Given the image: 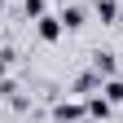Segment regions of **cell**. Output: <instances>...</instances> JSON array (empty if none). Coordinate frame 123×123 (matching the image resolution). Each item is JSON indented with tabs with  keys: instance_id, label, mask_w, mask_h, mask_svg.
Instances as JSON below:
<instances>
[{
	"instance_id": "obj_1",
	"label": "cell",
	"mask_w": 123,
	"mask_h": 123,
	"mask_svg": "<svg viewBox=\"0 0 123 123\" xmlns=\"http://www.w3.org/2000/svg\"><path fill=\"white\" fill-rule=\"evenodd\" d=\"M62 31H66V26H62V18H53V13H40V18H35V35L44 44H57Z\"/></svg>"
},
{
	"instance_id": "obj_2",
	"label": "cell",
	"mask_w": 123,
	"mask_h": 123,
	"mask_svg": "<svg viewBox=\"0 0 123 123\" xmlns=\"http://www.w3.org/2000/svg\"><path fill=\"white\" fill-rule=\"evenodd\" d=\"M53 119L57 123H84L88 119V105H79V101H57L53 105Z\"/></svg>"
},
{
	"instance_id": "obj_3",
	"label": "cell",
	"mask_w": 123,
	"mask_h": 123,
	"mask_svg": "<svg viewBox=\"0 0 123 123\" xmlns=\"http://www.w3.org/2000/svg\"><path fill=\"white\" fill-rule=\"evenodd\" d=\"M92 70H97L101 79H110V75L119 70V62H114V53H101V49H97V53H92Z\"/></svg>"
},
{
	"instance_id": "obj_4",
	"label": "cell",
	"mask_w": 123,
	"mask_h": 123,
	"mask_svg": "<svg viewBox=\"0 0 123 123\" xmlns=\"http://www.w3.org/2000/svg\"><path fill=\"white\" fill-rule=\"evenodd\" d=\"M101 92H105V101H110V105H123V79H119V75L101 79Z\"/></svg>"
},
{
	"instance_id": "obj_5",
	"label": "cell",
	"mask_w": 123,
	"mask_h": 123,
	"mask_svg": "<svg viewBox=\"0 0 123 123\" xmlns=\"http://www.w3.org/2000/svg\"><path fill=\"white\" fill-rule=\"evenodd\" d=\"M110 110H114V105L105 101V92H101V97H97V92L88 97V114H92V119H110Z\"/></svg>"
},
{
	"instance_id": "obj_6",
	"label": "cell",
	"mask_w": 123,
	"mask_h": 123,
	"mask_svg": "<svg viewBox=\"0 0 123 123\" xmlns=\"http://www.w3.org/2000/svg\"><path fill=\"white\" fill-rule=\"evenodd\" d=\"M57 18H62V26H66V31H79V26H84V9H79V5H70V9H62Z\"/></svg>"
},
{
	"instance_id": "obj_7",
	"label": "cell",
	"mask_w": 123,
	"mask_h": 123,
	"mask_svg": "<svg viewBox=\"0 0 123 123\" xmlns=\"http://www.w3.org/2000/svg\"><path fill=\"white\" fill-rule=\"evenodd\" d=\"M97 18H101L105 26H114V22H119V5H114V0H97Z\"/></svg>"
},
{
	"instance_id": "obj_8",
	"label": "cell",
	"mask_w": 123,
	"mask_h": 123,
	"mask_svg": "<svg viewBox=\"0 0 123 123\" xmlns=\"http://www.w3.org/2000/svg\"><path fill=\"white\" fill-rule=\"evenodd\" d=\"M22 9H26V18H40V13H44V0H22Z\"/></svg>"
},
{
	"instance_id": "obj_9",
	"label": "cell",
	"mask_w": 123,
	"mask_h": 123,
	"mask_svg": "<svg viewBox=\"0 0 123 123\" xmlns=\"http://www.w3.org/2000/svg\"><path fill=\"white\" fill-rule=\"evenodd\" d=\"M9 57L13 53H0V79H5V70H9Z\"/></svg>"
},
{
	"instance_id": "obj_10",
	"label": "cell",
	"mask_w": 123,
	"mask_h": 123,
	"mask_svg": "<svg viewBox=\"0 0 123 123\" xmlns=\"http://www.w3.org/2000/svg\"><path fill=\"white\" fill-rule=\"evenodd\" d=\"M0 5H5V0H0Z\"/></svg>"
}]
</instances>
